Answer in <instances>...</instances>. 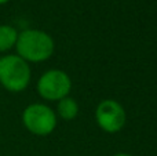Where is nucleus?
<instances>
[{
    "mask_svg": "<svg viewBox=\"0 0 157 156\" xmlns=\"http://www.w3.org/2000/svg\"><path fill=\"white\" fill-rule=\"evenodd\" d=\"M14 49L17 55L28 64H39L50 60L54 54L55 41L50 33L41 29H24L18 33V39Z\"/></svg>",
    "mask_w": 157,
    "mask_h": 156,
    "instance_id": "nucleus-1",
    "label": "nucleus"
},
{
    "mask_svg": "<svg viewBox=\"0 0 157 156\" xmlns=\"http://www.w3.org/2000/svg\"><path fill=\"white\" fill-rule=\"evenodd\" d=\"M32 79V71L26 61L17 54H7L0 58V84L10 93H22Z\"/></svg>",
    "mask_w": 157,
    "mask_h": 156,
    "instance_id": "nucleus-2",
    "label": "nucleus"
},
{
    "mask_svg": "<svg viewBox=\"0 0 157 156\" xmlns=\"http://www.w3.org/2000/svg\"><path fill=\"white\" fill-rule=\"evenodd\" d=\"M22 124L30 134L37 137H47L57 129L58 118L55 115V111L48 105L35 102L24 109Z\"/></svg>",
    "mask_w": 157,
    "mask_h": 156,
    "instance_id": "nucleus-3",
    "label": "nucleus"
},
{
    "mask_svg": "<svg viewBox=\"0 0 157 156\" xmlns=\"http://www.w3.org/2000/svg\"><path fill=\"white\" fill-rule=\"evenodd\" d=\"M37 94L46 101L58 102L65 98L72 91V79L65 71L50 69L46 71L36 84Z\"/></svg>",
    "mask_w": 157,
    "mask_h": 156,
    "instance_id": "nucleus-4",
    "label": "nucleus"
},
{
    "mask_svg": "<svg viewBox=\"0 0 157 156\" xmlns=\"http://www.w3.org/2000/svg\"><path fill=\"white\" fill-rule=\"evenodd\" d=\"M95 122L102 131L108 134H116L125 127L127 112L124 107L116 99H103L97 105Z\"/></svg>",
    "mask_w": 157,
    "mask_h": 156,
    "instance_id": "nucleus-5",
    "label": "nucleus"
},
{
    "mask_svg": "<svg viewBox=\"0 0 157 156\" xmlns=\"http://www.w3.org/2000/svg\"><path fill=\"white\" fill-rule=\"evenodd\" d=\"M57 118L62 119L65 122L75 120L78 115V104L73 97L68 96L65 98L59 99L57 102V111H55Z\"/></svg>",
    "mask_w": 157,
    "mask_h": 156,
    "instance_id": "nucleus-6",
    "label": "nucleus"
},
{
    "mask_svg": "<svg viewBox=\"0 0 157 156\" xmlns=\"http://www.w3.org/2000/svg\"><path fill=\"white\" fill-rule=\"evenodd\" d=\"M18 30L11 25H0V53H7L15 47Z\"/></svg>",
    "mask_w": 157,
    "mask_h": 156,
    "instance_id": "nucleus-7",
    "label": "nucleus"
},
{
    "mask_svg": "<svg viewBox=\"0 0 157 156\" xmlns=\"http://www.w3.org/2000/svg\"><path fill=\"white\" fill-rule=\"evenodd\" d=\"M112 156H132L131 154H127V152H117V154L112 155Z\"/></svg>",
    "mask_w": 157,
    "mask_h": 156,
    "instance_id": "nucleus-8",
    "label": "nucleus"
},
{
    "mask_svg": "<svg viewBox=\"0 0 157 156\" xmlns=\"http://www.w3.org/2000/svg\"><path fill=\"white\" fill-rule=\"evenodd\" d=\"M10 0H0V6H3V4H6V3H8Z\"/></svg>",
    "mask_w": 157,
    "mask_h": 156,
    "instance_id": "nucleus-9",
    "label": "nucleus"
}]
</instances>
